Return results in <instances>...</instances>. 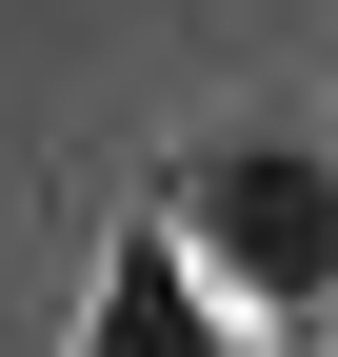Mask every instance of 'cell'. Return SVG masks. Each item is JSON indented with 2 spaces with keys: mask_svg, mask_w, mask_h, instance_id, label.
<instances>
[{
  "mask_svg": "<svg viewBox=\"0 0 338 357\" xmlns=\"http://www.w3.org/2000/svg\"><path fill=\"white\" fill-rule=\"evenodd\" d=\"M159 199L259 337H338V139H199Z\"/></svg>",
  "mask_w": 338,
  "mask_h": 357,
  "instance_id": "1",
  "label": "cell"
},
{
  "mask_svg": "<svg viewBox=\"0 0 338 357\" xmlns=\"http://www.w3.org/2000/svg\"><path fill=\"white\" fill-rule=\"evenodd\" d=\"M80 357H259V318L219 298V258L179 238V199H159V218H119L100 298H80Z\"/></svg>",
  "mask_w": 338,
  "mask_h": 357,
  "instance_id": "2",
  "label": "cell"
}]
</instances>
